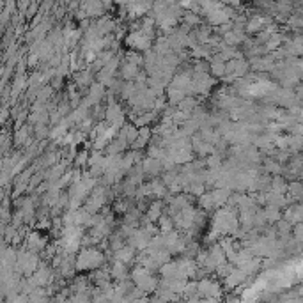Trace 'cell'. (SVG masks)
Here are the masks:
<instances>
[{"label": "cell", "mask_w": 303, "mask_h": 303, "mask_svg": "<svg viewBox=\"0 0 303 303\" xmlns=\"http://www.w3.org/2000/svg\"><path fill=\"white\" fill-rule=\"evenodd\" d=\"M106 263V257L98 247H89L78 252L75 259V270L76 271H96L103 268Z\"/></svg>", "instance_id": "1"}, {"label": "cell", "mask_w": 303, "mask_h": 303, "mask_svg": "<svg viewBox=\"0 0 303 303\" xmlns=\"http://www.w3.org/2000/svg\"><path fill=\"white\" fill-rule=\"evenodd\" d=\"M129 280H132L133 286H135L139 291H142L145 296L155 293V291L158 289V282H160V278L156 277L155 273L137 266V264H135V268L129 270Z\"/></svg>", "instance_id": "2"}, {"label": "cell", "mask_w": 303, "mask_h": 303, "mask_svg": "<svg viewBox=\"0 0 303 303\" xmlns=\"http://www.w3.org/2000/svg\"><path fill=\"white\" fill-rule=\"evenodd\" d=\"M197 294L201 296V300H222L225 294V289L222 286V282L214 277H204L197 280Z\"/></svg>", "instance_id": "3"}, {"label": "cell", "mask_w": 303, "mask_h": 303, "mask_svg": "<svg viewBox=\"0 0 303 303\" xmlns=\"http://www.w3.org/2000/svg\"><path fill=\"white\" fill-rule=\"evenodd\" d=\"M153 43H155V39L142 34L140 30H132L128 34V37H126V45L135 50V52H149L153 48Z\"/></svg>", "instance_id": "4"}, {"label": "cell", "mask_w": 303, "mask_h": 303, "mask_svg": "<svg viewBox=\"0 0 303 303\" xmlns=\"http://www.w3.org/2000/svg\"><path fill=\"white\" fill-rule=\"evenodd\" d=\"M151 237L153 236L147 231H145V229L139 227V229H135V231H133L128 236L126 245H128V247H132L135 252H144L145 248L149 247V243H151Z\"/></svg>", "instance_id": "5"}, {"label": "cell", "mask_w": 303, "mask_h": 303, "mask_svg": "<svg viewBox=\"0 0 303 303\" xmlns=\"http://www.w3.org/2000/svg\"><path fill=\"white\" fill-rule=\"evenodd\" d=\"M109 273H110V278L116 280L117 284L124 282V280H129V266L112 259V264L109 266Z\"/></svg>", "instance_id": "6"}, {"label": "cell", "mask_w": 303, "mask_h": 303, "mask_svg": "<svg viewBox=\"0 0 303 303\" xmlns=\"http://www.w3.org/2000/svg\"><path fill=\"white\" fill-rule=\"evenodd\" d=\"M140 165H142V170H144V178L156 179L160 174H163L162 162H156V160H151V158H144L140 162Z\"/></svg>", "instance_id": "7"}, {"label": "cell", "mask_w": 303, "mask_h": 303, "mask_svg": "<svg viewBox=\"0 0 303 303\" xmlns=\"http://www.w3.org/2000/svg\"><path fill=\"white\" fill-rule=\"evenodd\" d=\"M163 209H165V202L163 201H153V202H149L147 204V209H145V218H147L151 224H155V222H158L160 220V217L163 214Z\"/></svg>", "instance_id": "8"}, {"label": "cell", "mask_w": 303, "mask_h": 303, "mask_svg": "<svg viewBox=\"0 0 303 303\" xmlns=\"http://www.w3.org/2000/svg\"><path fill=\"white\" fill-rule=\"evenodd\" d=\"M135 257H137V252L133 250L132 247L124 245V247L119 248L117 252H114L112 259H116V261H119V263H122V264H126V266H129V264L135 263Z\"/></svg>", "instance_id": "9"}, {"label": "cell", "mask_w": 303, "mask_h": 303, "mask_svg": "<svg viewBox=\"0 0 303 303\" xmlns=\"http://www.w3.org/2000/svg\"><path fill=\"white\" fill-rule=\"evenodd\" d=\"M268 24H270V18L255 14V16H252L250 20L247 21V25H245V32H259V30H264V27H266Z\"/></svg>", "instance_id": "10"}, {"label": "cell", "mask_w": 303, "mask_h": 303, "mask_svg": "<svg viewBox=\"0 0 303 303\" xmlns=\"http://www.w3.org/2000/svg\"><path fill=\"white\" fill-rule=\"evenodd\" d=\"M82 11L85 13V16L89 18H101L103 11H105V4L101 2H87V4H80Z\"/></svg>", "instance_id": "11"}, {"label": "cell", "mask_w": 303, "mask_h": 303, "mask_svg": "<svg viewBox=\"0 0 303 303\" xmlns=\"http://www.w3.org/2000/svg\"><path fill=\"white\" fill-rule=\"evenodd\" d=\"M140 73V68L135 66V64H129V62H122L121 71H119V76H121L124 82H133L137 78V75Z\"/></svg>", "instance_id": "12"}, {"label": "cell", "mask_w": 303, "mask_h": 303, "mask_svg": "<svg viewBox=\"0 0 303 303\" xmlns=\"http://www.w3.org/2000/svg\"><path fill=\"white\" fill-rule=\"evenodd\" d=\"M197 106H199V99L195 98V96H186V98L178 105V110L183 114H186V116H191Z\"/></svg>", "instance_id": "13"}, {"label": "cell", "mask_w": 303, "mask_h": 303, "mask_svg": "<svg viewBox=\"0 0 303 303\" xmlns=\"http://www.w3.org/2000/svg\"><path fill=\"white\" fill-rule=\"evenodd\" d=\"M124 9H128V14L132 18H137V16H142V14H145L149 9H151V4H139V2H133V4H126V6H122Z\"/></svg>", "instance_id": "14"}, {"label": "cell", "mask_w": 303, "mask_h": 303, "mask_svg": "<svg viewBox=\"0 0 303 303\" xmlns=\"http://www.w3.org/2000/svg\"><path fill=\"white\" fill-rule=\"evenodd\" d=\"M264 218H266L268 224H277L278 220H282V211L273 206H266V209H263Z\"/></svg>", "instance_id": "15"}, {"label": "cell", "mask_w": 303, "mask_h": 303, "mask_svg": "<svg viewBox=\"0 0 303 303\" xmlns=\"http://www.w3.org/2000/svg\"><path fill=\"white\" fill-rule=\"evenodd\" d=\"M167 98H168L170 106H178L179 103H181L183 99L186 98V94L183 93V91H179V89H172V87H168V89H167Z\"/></svg>", "instance_id": "16"}, {"label": "cell", "mask_w": 303, "mask_h": 303, "mask_svg": "<svg viewBox=\"0 0 303 303\" xmlns=\"http://www.w3.org/2000/svg\"><path fill=\"white\" fill-rule=\"evenodd\" d=\"M158 231H160V234H167V232L174 231V222H172V218L168 217V214H162V217H160Z\"/></svg>", "instance_id": "17"}, {"label": "cell", "mask_w": 303, "mask_h": 303, "mask_svg": "<svg viewBox=\"0 0 303 303\" xmlns=\"http://www.w3.org/2000/svg\"><path fill=\"white\" fill-rule=\"evenodd\" d=\"M93 83V75H91V70H82L76 73V85L80 87H89Z\"/></svg>", "instance_id": "18"}, {"label": "cell", "mask_w": 303, "mask_h": 303, "mask_svg": "<svg viewBox=\"0 0 303 303\" xmlns=\"http://www.w3.org/2000/svg\"><path fill=\"white\" fill-rule=\"evenodd\" d=\"M199 206H201L204 211H209V209H214V204H213V199H211L209 191H204V193L199 197Z\"/></svg>", "instance_id": "19"}, {"label": "cell", "mask_w": 303, "mask_h": 303, "mask_svg": "<svg viewBox=\"0 0 303 303\" xmlns=\"http://www.w3.org/2000/svg\"><path fill=\"white\" fill-rule=\"evenodd\" d=\"M264 168H266V170L270 172V174H277V176L282 174V170H284L282 165L277 163V162H275V160H271V158L264 162Z\"/></svg>", "instance_id": "20"}, {"label": "cell", "mask_w": 303, "mask_h": 303, "mask_svg": "<svg viewBox=\"0 0 303 303\" xmlns=\"http://www.w3.org/2000/svg\"><path fill=\"white\" fill-rule=\"evenodd\" d=\"M124 62L135 64V66H139V68H140V64H144V60H142V55H140L139 52H128V53H126Z\"/></svg>", "instance_id": "21"}, {"label": "cell", "mask_w": 303, "mask_h": 303, "mask_svg": "<svg viewBox=\"0 0 303 303\" xmlns=\"http://www.w3.org/2000/svg\"><path fill=\"white\" fill-rule=\"evenodd\" d=\"M87 162H89V155H87V151H80L75 160L76 167H83V165H87Z\"/></svg>", "instance_id": "22"}, {"label": "cell", "mask_w": 303, "mask_h": 303, "mask_svg": "<svg viewBox=\"0 0 303 303\" xmlns=\"http://www.w3.org/2000/svg\"><path fill=\"white\" fill-rule=\"evenodd\" d=\"M183 301H185V303H201L202 300H201V296H199V294H191V296H186Z\"/></svg>", "instance_id": "23"}, {"label": "cell", "mask_w": 303, "mask_h": 303, "mask_svg": "<svg viewBox=\"0 0 303 303\" xmlns=\"http://www.w3.org/2000/svg\"><path fill=\"white\" fill-rule=\"evenodd\" d=\"M201 303H225V301H224V298H222V300H213V298H211V300H202Z\"/></svg>", "instance_id": "24"}]
</instances>
